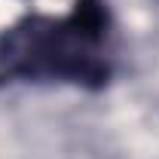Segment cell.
I'll return each mask as SVG.
<instances>
[{"mask_svg": "<svg viewBox=\"0 0 159 159\" xmlns=\"http://www.w3.org/2000/svg\"><path fill=\"white\" fill-rule=\"evenodd\" d=\"M110 70L107 9L101 0H77L67 16H25L0 34V83L101 89Z\"/></svg>", "mask_w": 159, "mask_h": 159, "instance_id": "6da1fadb", "label": "cell"}]
</instances>
